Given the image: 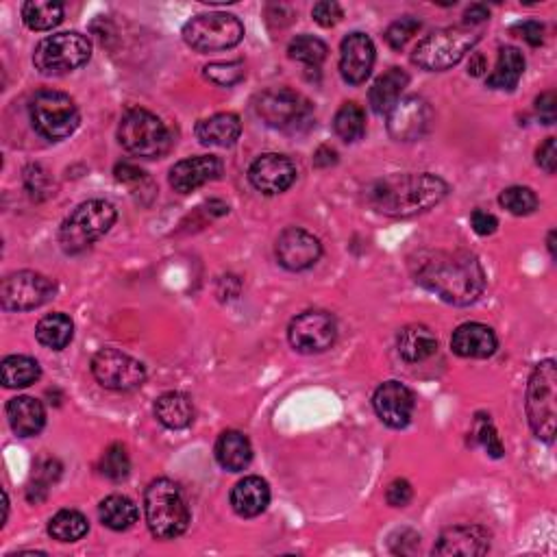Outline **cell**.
<instances>
[{
    "label": "cell",
    "instance_id": "cell-52",
    "mask_svg": "<svg viewBox=\"0 0 557 557\" xmlns=\"http://www.w3.org/2000/svg\"><path fill=\"white\" fill-rule=\"evenodd\" d=\"M336 162H338V153L329 146L318 148V153L314 155V166L316 168H327V166H333Z\"/></svg>",
    "mask_w": 557,
    "mask_h": 557
},
{
    "label": "cell",
    "instance_id": "cell-31",
    "mask_svg": "<svg viewBox=\"0 0 557 557\" xmlns=\"http://www.w3.org/2000/svg\"><path fill=\"white\" fill-rule=\"evenodd\" d=\"M35 336H37V342L46 346V349L64 351L66 346L72 342L74 323L70 320V316L61 314V312L48 314L40 320V323H37Z\"/></svg>",
    "mask_w": 557,
    "mask_h": 557
},
{
    "label": "cell",
    "instance_id": "cell-54",
    "mask_svg": "<svg viewBox=\"0 0 557 557\" xmlns=\"http://www.w3.org/2000/svg\"><path fill=\"white\" fill-rule=\"evenodd\" d=\"M547 244H549V253H551V257H555V231H551V233H549V240H547Z\"/></svg>",
    "mask_w": 557,
    "mask_h": 557
},
{
    "label": "cell",
    "instance_id": "cell-9",
    "mask_svg": "<svg viewBox=\"0 0 557 557\" xmlns=\"http://www.w3.org/2000/svg\"><path fill=\"white\" fill-rule=\"evenodd\" d=\"M255 111L268 127L299 133L312 127V105L290 88H270L255 98Z\"/></svg>",
    "mask_w": 557,
    "mask_h": 557
},
{
    "label": "cell",
    "instance_id": "cell-8",
    "mask_svg": "<svg viewBox=\"0 0 557 557\" xmlns=\"http://www.w3.org/2000/svg\"><path fill=\"white\" fill-rule=\"evenodd\" d=\"M29 116L33 129L44 140L59 142L77 131L81 116L72 98L57 90L37 92L29 103Z\"/></svg>",
    "mask_w": 557,
    "mask_h": 557
},
{
    "label": "cell",
    "instance_id": "cell-34",
    "mask_svg": "<svg viewBox=\"0 0 557 557\" xmlns=\"http://www.w3.org/2000/svg\"><path fill=\"white\" fill-rule=\"evenodd\" d=\"M22 20L31 31H51L64 20V5L57 0H29L22 5Z\"/></svg>",
    "mask_w": 557,
    "mask_h": 557
},
{
    "label": "cell",
    "instance_id": "cell-23",
    "mask_svg": "<svg viewBox=\"0 0 557 557\" xmlns=\"http://www.w3.org/2000/svg\"><path fill=\"white\" fill-rule=\"evenodd\" d=\"M7 420L16 436L33 438L46 425V410L33 396H16L7 403Z\"/></svg>",
    "mask_w": 557,
    "mask_h": 557
},
{
    "label": "cell",
    "instance_id": "cell-37",
    "mask_svg": "<svg viewBox=\"0 0 557 557\" xmlns=\"http://www.w3.org/2000/svg\"><path fill=\"white\" fill-rule=\"evenodd\" d=\"M329 48L323 40H318L314 35H299L294 37L288 46V55L294 61H301V64L309 68H318L327 59Z\"/></svg>",
    "mask_w": 557,
    "mask_h": 557
},
{
    "label": "cell",
    "instance_id": "cell-21",
    "mask_svg": "<svg viewBox=\"0 0 557 557\" xmlns=\"http://www.w3.org/2000/svg\"><path fill=\"white\" fill-rule=\"evenodd\" d=\"M222 175V162L214 155H198L183 159L170 168V185L179 194H190L201 185L216 181Z\"/></svg>",
    "mask_w": 557,
    "mask_h": 557
},
{
    "label": "cell",
    "instance_id": "cell-26",
    "mask_svg": "<svg viewBox=\"0 0 557 557\" xmlns=\"http://www.w3.org/2000/svg\"><path fill=\"white\" fill-rule=\"evenodd\" d=\"M407 83H410V77H407L403 68H390L388 72H383L368 94L370 107H373L375 114L388 116L390 109L401 101V94L407 88Z\"/></svg>",
    "mask_w": 557,
    "mask_h": 557
},
{
    "label": "cell",
    "instance_id": "cell-17",
    "mask_svg": "<svg viewBox=\"0 0 557 557\" xmlns=\"http://www.w3.org/2000/svg\"><path fill=\"white\" fill-rule=\"evenodd\" d=\"M373 407L383 425L390 429H403L412 423L416 399L414 392L401 381H386L375 390Z\"/></svg>",
    "mask_w": 557,
    "mask_h": 557
},
{
    "label": "cell",
    "instance_id": "cell-51",
    "mask_svg": "<svg viewBox=\"0 0 557 557\" xmlns=\"http://www.w3.org/2000/svg\"><path fill=\"white\" fill-rule=\"evenodd\" d=\"M486 20H490V9L486 5H470L464 14V27L475 29Z\"/></svg>",
    "mask_w": 557,
    "mask_h": 557
},
{
    "label": "cell",
    "instance_id": "cell-53",
    "mask_svg": "<svg viewBox=\"0 0 557 557\" xmlns=\"http://www.w3.org/2000/svg\"><path fill=\"white\" fill-rule=\"evenodd\" d=\"M486 70V57L484 55H470V66H468V74H473V77H479V74H484Z\"/></svg>",
    "mask_w": 557,
    "mask_h": 557
},
{
    "label": "cell",
    "instance_id": "cell-1",
    "mask_svg": "<svg viewBox=\"0 0 557 557\" xmlns=\"http://www.w3.org/2000/svg\"><path fill=\"white\" fill-rule=\"evenodd\" d=\"M418 286L433 292L444 303L473 305L486 290V272L468 251H423L412 259Z\"/></svg>",
    "mask_w": 557,
    "mask_h": 557
},
{
    "label": "cell",
    "instance_id": "cell-22",
    "mask_svg": "<svg viewBox=\"0 0 557 557\" xmlns=\"http://www.w3.org/2000/svg\"><path fill=\"white\" fill-rule=\"evenodd\" d=\"M451 349L455 355L468 357V360H486L499 349L497 333L488 325L481 323H466L453 331Z\"/></svg>",
    "mask_w": 557,
    "mask_h": 557
},
{
    "label": "cell",
    "instance_id": "cell-44",
    "mask_svg": "<svg viewBox=\"0 0 557 557\" xmlns=\"http://www.w3.org/2000/svg\"><path fill=\"white\" fill-rule=\"evenodd\" d=\"M312 16L314 20L320 24V27H336L342 18V7L338 3H333V0H323V3H316L312 9Z\"/></svg>",
    "mask_w": 557,
    "mask_h": 557
},
{
    "label": "cell",
    "instance_id": "cell-33",
    "mask_svg": "<svg viewBox=\"0 0 557 557\" xmlns=\"http://www.w3.org/2000/svg\"><path fill=\"white\" fill-rule=\"evenodd\" d=\"M3 386L9 390L29 388L42 375V368L37 360L29 355H9L3 360Z\"/></svg>",
    "mask_w": 557,
    "mask_h": 557
},
{
    "label": "cell",
    "instance_id": "cell-46",
    "mask_svg": "<svg viewBox=\"0 0 557 557\" xmlns=\"http://www.w3.org/2000/svg\"><path fill=\"white\" fill-rule=\"evenodd\" d=\"M512 33H516L518 37H523V40L529 46H540L544 42V27L536 20H527V22H518L516 27L512 29Z\"/></svg>",
    "mask_w": 557,
    "mask_h": 557
},
{
    "label": "cell",
    "instance_id": "cell-28",
    "mask_svg": "<svg viewBox=\"0 0 557 557\" xmlns=\"http://www.w3.org/2000/svg\"><path fill=\"white\" fill-rule=\"evenodd\" d=\"M242 122L235 114H216L196 125V138L205 146L227 148L240 140Z\"/></svg>",
    "mask_w": 557,
    "mask_h": 557
},
{
    "label": "cell",
    "instance_id": "cell-35",
    "mask_svg": "<svg viewBox=\"0 0 557 557\" xmlns=\"http://www.w3.org/2000/svg\"><path fill=\"white\" fill-rule=\"evenodd\" d=\"M90 531V523L77 510H61L57 512L51 523H48V534L59 542H77Z\"/></svg>",
    "mask_w": 557,
    "mask_h": 557
},
{
    "label": "cell",
    "instance_id": "cell-13",
    "mask_svg": "<svg viewBox=\"0 0 557 557\" xmlns=\"http://www.w3.org/2000/svg\"><path fill=\"white\" fill-rule=\"evenodd\" d=\"M92 375L107 390L131 392L146 381V368L140 360L118 349H103L92 357Z\"/></svg>",
    "mask_w": 557,
    "mask_h": 557
},
{
    "label": "cell",
    "instance_id": "cell-38",
    "mask_svg": "<svg viewBox=\"0 0 557 557\" xmlns=\"http://www.w3.org/2000/svg\"><path fill=\"white\" fill-rule=\"evenodd\" d=\"M61 475V464L57 460H40L35 464L31 484L27 490V497L31 503H40L46 499L48 490Z\"/></svg>",
    "mask_w": 557,
    "mask_h": 557
},
{
    "label": "cell",
    "instance_id": "cell-36",
    "mask_svg": "<svg viewBox=\"0 0 557 557\" xmlns=\"http://www.w3.org/2000/svg\"><path fill=\"white\" fill-rule=\"evenodd\" d=\"M333 129H336L338 138L344 142H357L364 138L366 133V114L364 109L357 105V103H344L336 118H333Z\"/></svg>",
    "mask_w": 557,
    "mask_h": 557
},
{
    "label": "cell",
    "instance_id": "cell-45",
    "mask_svg": "<svg viewBox=\"0 0 557 557\" xmlns=\"http://www.w3.org/2000/svg\"><path fill=\"white\" fill-rule=\"evenodd\" d=\"M412 497H414V490L410 486V481H405V479H394L386 490V501L392 507H405L412 501Z\"/></svg>",
    "mask_w": 557,
    "mask_h": 557
},
{
    "label": "cell",
    "instance_id": "cell-11",
    "mask_svg": "<svg viewBox=\"0 0 557 557\" xmlns=\"http://www.w3.org/2000/svg\"><path fill=\"white\" fill-rule=\"evenodd\" d=\"M92 57V44L81 33H57L46 37L35 48L33 64L42 74H68L85 66Z\"/></svg>",
    "mask_w": 557,
    "mask_h": 557
},
{
    "label": "cell",
    "instance_id": "cell-27",
    "mask_svg": "<svg viewBox=\"0 0 557 557\" xmlns=\"http://www.w3.org/2000/svg\"><path fill=\"white\" fill-rule=\"evenodd\" d=\"M216 460L218 464L229 470V473H240V470L249 468L253 460V447L249 438L242 431H225L220 433L216 442Z\"/></svg>",
    "mask_w": 557,
    "mask_h": 557
},
{
    "label": "cell",
    "instance_id": "cell-50",
    "mask_svg": "<svg viewBox=\"0 0 557 557\" xmlns=\"http://www.w3.org/2000/svg\"><path fill=\"white\" fill-rule=\"evenodd\" d=\"M114 175L120 183H127V185H133V183H142L146 181V172L140 170L138 166H133L131 162H120L114 170Z\"/></svg>",
    "mask_w": 557,
    "mask_h": 557
},
{
    "label": "cell",
    "instance_id": "cell-7",
    "mask_svg": "<svg viewBox=\"0 0 557 557\" xmlns=\"http://www.w3.org/2000/svg\"><path fill=\"white\" fill-rule=\"evenodd\" d=\"M525 407L531 429L540 440L551 444L557 420V366L553 360L540 362L531 373Z\"/></svg>",
    "mask_w": 557,
    "mask_h": 557
},
{
    "label": "cell",
    "instance_id": "cell-4",
    "mask_svg": "<svg viewBox=\"0 0 557 557\" xmlns=\"http://www.w3.org/2000/svg\"><path fill=\"white\" fill-rule=\"evenodd\" d=\"M479 40L481 31L464 27V24L462 27L438 29L418 42L412 61L427 72H444L460 64Z\"/></svg>",
    "mask_w": 557,
    "mask_h": 557
},
{
    "label": "cell",
    "instance_id": "cell-16",
    "mask_svg": "<svg viewBox=\"0 0 557 557\" xmlns=\"http://www.w3.org/2000/svg\"><path fill=\"white\" fill-rule=\"evenodd\" d=\"M277 262L292 272H301L312 268L320 255H323V246L316 235L301 227H288L286 231H281L277 238Z\"/></svg>",
    "mask_w": 557,
    "mask_h": 557
},
{
    "label": "cell",
    "instance_id": "cell-29",
    "mask_svg": "<svg viewBox=\"0 0 557 557\" xmlns=\"http://www.w3.org/2000/svg\"><path fill=\"white\" fill-rule=\"evenodd\" d=\"M155 416L168 429H185L194 420V403L183 392H166L155 401Z\"/></svg>",
    "mask_w": 557,
    "mask_h": 557
},
{
    "label": "cell",
    "instance_id": "cell-43",
    "mask_svg": "<svg viewBox=\"0 0 557 557\" xmlns=\"http://www.w3.org/2000/svg\"><path fill=\"white\" fill-rule=\"evenodd\" d=\"M420 27H423V22H420L418 18L405 16L390 24L386 31V42L390 44V48H394V51H401V48H405V44L420 31Z\"/></svg>",
    "mask_w": 557,
    "mask_h": 557
},
{
    "label": "cell",
    "instance_id": "cell-25",
    "mask_svg": "<svg viewBox=\"0 0 557 557\" xmlns=\"http://www.w3.org/2000/svg\"><path fill=\"white\" fill-rule=\"evenodd\" d=\"M396 349L405 362L418 364L429 360L438 351V340L425 325H407L396 336Z\"/></svg>",
    "mask_w": 557,
    "mask_h": 557
},
{
    "label": "cell",
    "instance_id": "cell-3",
    "mask_svg": "<svg viewBox=\"0 0 557 557\" xmlns=\"http://www.w3.org/2000/svg\"><path fill=\"white\" fill-rule=\"evenodd\" d=\"M144 512L151 534L159 540L179 538L190 525V507L170 479H155L144 492Z\"/></svg>",
    "mask_w": 557,
    "mask_h": 557
},
{
    "label": "cell",
    "instance_id": "cell-19",
    "mask_svg": "<svg viewBox=\"0 0 557 557\" xmlns=\"http://www.w3.org/2000/svg\"><path fill=\"white\" fill-rule=\"evenodd\" d=\"M375 44L366 33L346 35L340 46V74L346 83L362 85L375 66Z\"/></svg>",
    "mask_w": 557,
    "mask_h": 557
},
{
    "label": "cell",
    "instance_id": "cell-39",
    "mask_svg": "<svg viewBox=\"0 0 557 557\" xmlns=\"http://www.w3.org/2000/svg\"><path fill=\"white\" fill-rule=\"evenodd\" d=\"M499 203L514 216H529L538 209V196L525 185H512V188L501 192Z\"/></svg>",
    "mask_w": 557,
    "mask_h": 557
},
{
    "label": "cell",
    "instance_id": "cell-40",
    "mask_svg": "<svg viewBox=\"0 0 557 557\" xmlns=\"http://www.w3.org/2000/svg\"><path fill=\"white\" fill-rule=\"evenodd\" d=\"M101 475L111 481H122L127 479L131 473V460L127 449L122 444H111V447L103 453L101 464H98Z\"/></svg>",
    "mask_w": 557,
    "mask_h": 557
},
{
    "label": "cell",
    "instance_id": "cell-12",
    "mask_svg": "<svg viewBox=\"0 0 557 557\" xmlns=\"http://www.w3.org/2000/svg\"><path fill=\"white\" fill-rule=\"evenodd\" d=\"M57 292V283L40 272L20 270L0 283V305L5 312H29L46 305Z\"/></svg>",
    "mask_w": 557,
    "mask_h": 557
},
{
    "label": "cell",
    "instance_id": "cell-2",
    "mask_svg": "<svg viewBox=\"0 0 557 557\" xmlns=\"http://www.w3.org/2000/svg\"><path fill=\"white\" fill-rule=\"evenodd\" d=\"M447 194L449 185L438 175L407 172V175H390L375 181L366 190V201L383 216L412 218L429 212Z\"/></svg>",
    "mask_w": 557,
    "mask_h": 557
},
{
    "label": "cell",
    "instance_id": "cell-10",
    "mask_svg": "<svg viewBox=\"0 0 557 557\" xmlns=\"http://www.w3.org/2000/svg\"><path fill=\"white\" fill-rule=\"evenodd\" d=\"M244 37V24L238 16L222 14H198L183 27V40L198 53L227 51L238 46Z\"/></svg>",
    "mask_w": 557,
    "mask_h": 557
},
{
    "label": "cell",
    "instance_id": "cell-6",
    "mask_svg": "<svg viewBox=\"0 0 557 557\" xmlns=\"http://www.w3.org/2000/svg\"><path fill=\"white\" fill-rule=\"evenodd\" d=\"M118 142L127 153L140 159H157L170 151V131L162 118L146 109H129L120 120Z\"/></svg>",
    "mask_w": 557,
    "mask_h": 557
},
{
    "label": "cell",
    "instance_id": "cell-41",
    "mask_svg": "<svg viewBox=\"0 0 557 557\" xmlns=\"http://www.w3.org/2000/svg\"><path fill=\"white\" fill-rule=\"evenodd\" d=\"M244 72L242 61H220V64H209L205 68V77L220 88H233L244 79Z\"/></svg>",
    "mask_w": 557,
    "mask_h": 557
},
{
    "label": "cell",
    "instance_id": "cell-48",
    "mask_svg": "<svg viewBox=\"0 0 557 557\" xmlns=\"http://www.w3.org/2000/svg\"><path fill=\"white\" fill-rule=\"evenodd\" d=\"M536 114L544 125H553L557 116V96L555 92H544L536 101Z\"/></svg>",
    "mask_w": 557,
    "mask_h": 557
},
{
    "label": "cell",
    "instance_id": "cell-14",
    "mask_svg": "<svg viewBox=\"0 0 557 557\" xmlns=\"http://www.w3.org/2000/svg\"><path fill=\"white\" fill-rule=\"evenodd\" d=\"M288 338L299 353H325L336 344L338 338L336 318L327 312H318V309H314V312H303L290 323Z\"/></svg>",
    "mask_w": 557,
    "mask_h": 557
},
{
    "label": "cell",
    "instance_id": "cell-30",
    "mask_svg": "<svg viewBox=\"0 0 557 557\" xmlns=\"http://www.w3.org/2000/svg\"><path fill=\"white\" fill-rule=\"evenodd\" d=\"M525 72V57L514 46H505L499 51V61L492 74L486 79L488 88L492 90H514Z\"/></svg>",
    "mask_w": 557,
    "mask_h": 557
},
{
    "label": "cell",
    "instance_id": "cell-5",
    "mask_svg": "<svg viewBox=\"0 0 557 557\" xmlns=\"http://www.w3.org/2000/svg\"><path fill=\"white\" fill-rule=\"evenodd\" d=\"M118 218L116 207L109 201H88L81 203L74 212L64 220L59 229V244L68 255L83 253L90 249L94 242H98L103 235L114 227Z\"/></svg>",
    "mask_w": 557,
    "mask_h": 557
},
{
    "label": "cell",
    "instance_id": "cell-24",
    "mask_svg": "<svg viewBox=\"0 0 557 557\" xmlns=\"http://www.w3.org/2000/svg\"><path fill=\"white\" fill-rule=\"evenodd\" d=\"M268 503H270V488L266 481L257 475L244 477L231 490V507L235 510V514L242 518H255L262 512H266Z\"/></svg>",
    "mask_w": 557,
    "mask_h": 557
},
{
    "label": "cell",
    "instance_id": "cell-15",
    "mask_svg": "<svg viewBox=\"0 0 557 557\" xmlns=\"http://www.w3.org/2000/svg\"><path fill=\"white\" fill-rule=\"evenodd\" d=\"M433 125V111L425 98L407 96L388 114V133L396 142H416L425 138Z\"/></svg>",
    "mask_w": 557,
    "mask_h": 557
},
{
    "label": "cell",
    "instance_id": "cell-20",
    "mask_svg": "<svg viewBox=\"0 0 557 557\" xmlns=\"http://www.w3.org/2000/svg\"><path fill=\"white\" fill-rule=\"evenodd\" d=\"M490 551V531L479 527V525H457L442 531L438 538L436 547H433V555H484Z\"/></svg>",
    "mask_w": 557,
    "mask_h": 557
},
{
    "label": "cell",
    "instance_id": "cell-18",
    "mask_svg": "<svg viewBox=\"0 0 557 557\" xmlns=\"http://www.w3.org/2000/svg\"><path fill=\"white\" fill-rule=\"evenodd\" d=\"M249 179L257 192L275 196L292 188V183L296 181V168L286 155L268 153L257 157L251 164Z\"/></svg>",
    "mask_w": 557,
    "mask_h": 557
},
{
    "label": "cell",
    "instance_id": "cell-42",
    "mask_svg": "<svg viewBox=\"0 0 557 557\" xmlns=\"http://www.w3.org/2000/svg\"><path fill=\"white\" fill-rule=\"evenodd\" d=\"M475 438H477V442L481 444V447L486 449V453H488L490 457H494V460H499V457L505 455L503 442H501V438H499L497 429H494L490 416L479 414V416L475 418Z\"/></svg>",
    "mask_w": 557,
    "mask_h": 557
},
{
    "label": "cell",
    "instance_id": "cell-32",
    "mask_svg": "<svg viewBox=\"0 0 557 557\" xmlns=\"http://www.w3.org/2000/svg\"><path fill=\"white\" fill-rule=\"evenodd\" d=\"M98 516L105 527L114 529V531H127L131 529L135 523H138V505H135L131 499L122 497V494H111L107 497L101 507H98Z\"/></svg>",
    "mask_w": 557,
    "mask_h": 557
},
{
    "label": "cell",
    "instance_id": "cell-49",
    "mask_svg": "<svg viewBox=\"0 0 557 557\" xmlns=\"http://www.w3.org/2000/svg\"><path fill=\"white\" fill-rule=\"evenodd\" d=\"M470 227L479 235H492L499 229V220L497 216L484 212V209H475V212L470 214Z\"/></svg>",
    "mask_w": 557,
    "mask_h": 557
},
{
    "label": "cell",
    "instance_id": "cell-47",
    "mask_svg": "<svg viewBox=\"0 0 557 557\" xmlns=\"http://www.w3.org/2000/svg\"><path fill=\"white\" fill-rule=\"evenodd\" d=\"M536 162L544 172H547V175H553L557 168V140L555 138H547V142L538 148Z\"/></svg>",
    "mask_w": 557,
    "mask_h": 557
}]
</instances>
